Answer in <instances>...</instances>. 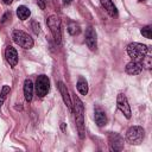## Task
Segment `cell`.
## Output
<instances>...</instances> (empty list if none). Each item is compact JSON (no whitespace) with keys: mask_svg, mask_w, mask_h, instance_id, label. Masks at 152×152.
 <instances>
[{"mask_svg":"<svg viewBox=\"0 0 152 152\" xmlns=\"http://www.w3.org/2000/svg\"><path fill=\"white\" fill-rule=\"evenodd\" d=\"M74 107H72V110H74V118H75V124H76V128L78 131V135L81 139L84 138L86 135V125H84V107H83V103L82 101L75 95L74 97Z\"/></svg>","mask_w":152,"mask_h":152,"instance_id":"1","label":"cell"},{"mask_svg":"<svg viewBox=\"0 0 152 152\" xmlns=\"http://www.w3.org/2000/svg\"><path fill=\"white\" fill-rule=\"evenodd\" d=\"M148 51V48L141 43H131L127 45V53L132 61H141Z\"/></svg>","mask_w":152,"mask_h":152,"instance_id":"2","label":"cell"},{"mask_svg":"<svg viewBox=\"0 0 152 152\" xmlns=\"http://www.w3.org/2000/svg\"><path fill=\"white\" fill-rule=\"evenodd\" d=\"M46 24L52 33V37L55 39L56 44L62 43V30H61V19L57 15H50L46 19Z\"/></svg>","mask_w":152,"mask_h":152,"instance_id":"3","label":"cell"},{"mask_svg":"<svg viewBox=\"0 0 152 152\" xmlns=\"http://www.w3.org/2000/svg\"><path fill=\"white\" fill-rule=\"evenodd\" d=\"M12 39L14 40L15 44H18L19 46H21L24 49H31L34 44L31 36H28L26 32H24L21 30H14L12 33Z\"/></svg>","mask_w":152,"mask_h":152,"instance_id":"4","label":"cell"},{"mask_svg":"<svg viewBox=\"0 0 152 152\" xmlns=\"http://www.w3.org/2000/svg\"><path fill=\"white\" fill-rule=\"evenodd\" d=\"M144 137H145V131L140 126H132L131 128H128L126 133V139L132 145L141 144L144 140Z\"/></svg>","mask_w":152,"mask_h":152,"instance_id":"5","label":"cell"},{"mask_svg":"<svg viewBox=\"0 0 152 152\" xmlns=\"http://www.w3.org/2000/svg\"><path fill=\"white\" fill-rule=\"evenodd\" d=\"M50 90V80L46 75H39L36 81V91L39 97H44Z\"/></svg>","mask_w":152,"mask_h":152,"instance_id":"6","label":"cell"},{"mask_svg":"<svg viewBox=\"0 0 152 152\" xmlns=\"http://www.w3.org/2000/svg\"><path fill=\"white\" fill-rule=\"evenodd\" d=\"M116 106L118 108L120 109V112L127 118V119H131L132 116V112H131V107L128 104V101H127V97L125 94H119L118 97H116Z\"/></svg>","mask_w":152,"mask_h":152,"instance_id":"7","label":"cell"},{"mask_svg":"<svg viewBox=\"0 0 152 152\" xmlns=\"http://www.w3.org/2000/svg\"><path fill=\"white\" fill-rule=\"evenodd\" d=\"M108 142L110 150L114 152H119L124 150V139L118 133H110L108 135Z\"/></svg>","mask_w":152,"mask_h":152,"instance_id":"8","label":"cell"},{"mask_svg":"<svg viewBox=\"0 0 152 152\" xmlns=\"http://www.w3.org/2000/svg\"><path fill=\"white\" fill-rule=\"evenodd\" d=\"M96 31L94 27L89 26L87 30H86V44L87 46L91 50V51H95L96 48H97V38H96Z\"/></svg>","mask_w":152,"mask_h":152,"instance_id":"9","label":"cell"},{"mask_svg":"<svg viewBox=\"0 0 152 152\" xmlns=\"http://www.w3.org/2000/svg\"><path fill=\"white\" fill-rule=\"evenodd\" d=\"M5 57H6V61L8 62V64L12 68H14L18 64V52H17V50L13 46L8 45L6 48V50H5Z\"/></svg>","mask_w":152,"mask_h":152,"instance_id":"10","label":"cell"},{"mask_svg":"<svg viewBox=\"0 0 152 152\" xmlns=\"http://www.w3.org/2000/svg\"><path fill=\"white\" fill-rule=\"evenodd\" d=\"M58 89H59V93L62 95V99L64 101V103L66 104L68 109L70 112H72V103H71V99H70V95H69V91H68V88L63 83V82H58Z\"/></svg>","mask_w":152,"mask_h":152,"instance_id":"11","label":"cell"},{"mask_svg":"<svg viewBox=\"0 0 152 152\" xmlns=\"http://www.w3.org/2000/svg\"><path fill=\"white\" fill-rule=\"evenodd\" d=\"M125 70L128 75H138L142 70V64L140 63V61H132L126 65Z\"/></svg>","mask_w":152,"mask_h":152,"instance_id":"12","label":"cell"},{"mask_svg":"<svg viewBox=\"0 0 152 152\" xmlns=\"http://www.w3.org/2000/svg\"><path fill=\"white\" fill-rule=\"evenodd\" d=\"M94 118H95V122L99 127H102L107 124V115L104 113L103 109H101L100 107H96L94 110Z\"/></svg>","mask_w":152,"mask_h":152,"instance_id":"13","label":"cell"},{"mask_svg":"<svg viewBox=\"0 0 152 152\" xmlns=\"http://www.w3.org/2000/svg\"><path fill=\"white\" fill-rule=\"evenodd\" d=\"M24 96H25V100L27 102H31L32 101V97H33V83L30 78H26L25 82H24Z\"/></svg>","mask_w":152,"mask_h":152,"instance_id":"14","label":"cell"},{"mask_svg":"<svg viewBox=\"0 0 152 152\" xmlns=\"http://www.w3.org/2000/svg\"><path fill=\"white\" fill-rule=\"evenodd\" d=\"M102 7L106 10V12L110 15V17H116L118 15V10L115 7V5L113 4L112 0H100Z\"/></svg>","mask_w":152,"mask_h":152,"instance_id":"15","label":"cell"},{"mask_svg":"<svg viewBox=\"0 0 152 152\" xmlns=\"http://www.w3.org/2000/svg\"><path fill=\"white\" fill-rule=\"evenodd\" d=\"M17 15L20 20H26L31 15V11L26 6H19L17 8Z\"/></svg>","mask_w":152,"mask_h":152,"instance_id":"16","label":"cell"},{"mask_svg":"<svg viewBox=\"0 0 152 152\" xmlns=\"http://www.w3.org/2000/svg\"><path fill=\"white\" fill-rule=\"evenodd\" d=\"M76 86H77V90H78V93L81 95H87V93H88V83L83 77L78 78Z\"/></svg>","mask_w":152,"mask_h":152,"instance_id":"17","label":"cell"},{"mask_svg":"<svg viewBox=\"0 0 152 152\" xmlns=\"http://www.w3.org/2000/svg\"><path fill=\"white\" fill-rule=\"evenodd\" d=\"M68 32H69L71 36H77V34H80V32H81V27H80V25L76 24L75 21H70V23L68 24Z\"/></svg>","mask_w":152,"mask_h":152,"instance_id":"18","label":"cell"},{"mask_svg":"<svg viewBox=\"0 0 152 152\" xmlns=\"http://www.w3.org/2000/svg\"><path fill=\"white\" fill-rule=\"evenodd\" d=\"M10 91H11V88H10L8 86H4V87H2L1 93H0V109H1V107H2V104H4V101L6 100L7 95L10 94Z\"/></svg>","mask_w":152,"mask_h":152,"instance_id":"19","label":"cell"},{"mask_svg":"<svg viewBox=\"0 0 152 152\" xmlns=\"http://www.w3.org/2000/svg\"><path fill=\"white\" fill-rule=\"evenodd\" d=\"M140 33H141L145 38L151 39V38H152V28H151V26H145V27H142V28L140 30Z\"/></svg>","mask_w":152,"mask_h":152,"instance_id":"20","label":"cell"},{"mask_svg":"<svg viewBox=\"0 0 152 152\" xmlns=\"http://www.w3.org/2000/svg\"><path fill=\"white\" fill-rule=\"evenodd\" d=\"M31 26H32V30H33V32H34L36 34H39V33H40V25H39L38 21H32Z\"/></svg>","mask_w":152,"mask_h":152,"instance_id":"21","label":"cell"},{"mask_svg":"<svg viewBox=\"0 0 152 152\" xmlns=\"http://www.w3.org/2000/svg\"><path fill=\"white\" fill-rule=\"evenodd\" d=\"M8 17H11V13H10V12L5 13V15H4V17H2V19H1V23H5V21L7 20V18H8Z\"/></svg>","mask_w":152,"mask_h":152,"instance_id":"22","label":"cell"},{"mask_svg":"<svg viewBox=\"0 0 152 152\" xmlns=\"http://www.w3.org/2000/svg\"><path fill=\"white\" fill-rule=\"evenodd\" d=\"M37 4L39 5V7H40L42 10H44V8H45V5H44V2H43V0H38V1H37Z\"/></svg>","mask_w":152,"mask_h":152,"instance_id":"23","label":"cell"},{"mask_svg":"<svg viewBox=\"0 0 152 152\" xmlns=\"http://www.w3.org/2000/svg\"><path fill=\"white\" fill-rule=\"evenodd\" d=\"M2 1H4V4H6V5H11L13 0H2Z\"/></svg>","mask_w":152,"mask_h":152,"instance_id":"24","label":"cell"},{"mask_svg":"<svg viewBox=\"0 0 152 152\" xmlns=\"http://www.w3.org/2000/svg\"><path fill=\"white\" fill-rule=\"evenodd\" d=\"M71 1H72V0H63V2H64L65 5H68V4H70Z\"/></svg>","mask_w":152,"mask_h":152,"instance_id":"25","label":"cell"},{"mask_svg":"<svg viewBox=\"0 0 152 152\" xmlns=\"http://www.w3.org/2000/svg\"><path fill=\"white\" fill-rule=\"evenodd\" d=\"M61 127H62V129L64 131V129H65V124H64V122H62V125H61Z\"/></svg>","mask_w":152,"mask_h":152,"instance_id":"26","label":"cell"},{"mask_svg":"<svg viewBox=\"0 0 152 152\" xmlns=\"http://www.w3.org/2000/svg\"><path fill=\"white\" fill-rule=\"evenodd\" d=\"M139 1H144V0H139Z\"/></svg>","mask_w":152,"mask_h":152,"instance_id":"27","label":"cell"}]
</instances>
